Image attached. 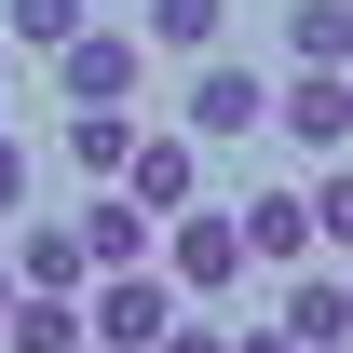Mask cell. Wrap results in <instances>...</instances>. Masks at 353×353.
I'll use <instances>...</instances> for the list:
<instances>
[{
    "mask_svg": "<svg viewBox=\"0 0 353 353\" xmlns=\"http://www.w3.org/2000/svg\"><path fill=\"white\" fill-rule=\"evenodd\" d=\"M326 231H312V190H259L245 204V259H272V272H299Z\"/></svg>",
    "mask_w": 353,
    "mask_h": 353,
    "instance_id": "cell-8",
    "label": "cell"
},
{
    "mask_svg": "<svg viewBox=\"0 0 353 353\" xmlns=\"http://www.w3.org/2000/svg\"><path fill=\"white\" fill-rule=\"evenodd\" d=\"M163 272H176V299H231V285H245V218L176 204L163 218Z\"/></svg>",
    "mask_w": 353,
    "mask_h": 353,
    "instance_id": "cell-3",
    "label": "cell"
},
{
    "mask_svg": "<svg viewBox=\"0 0 353 353\" xmlns=\"http://www.w3.org/2000/svg\"><path fill=\"white\" fill-rule=\"evenodd\" d=\"M231 41V0H150V54H218Z\"/></svg>",
    "mask_w": 353,
    "mask_h": 353,
    "instance_id": "cell-15",
    "label": "cell"
},
{
    "mask_svg": "<svg viewBox=\"0 0 353 353\" xmlns=\"http://www.w3.org/2000/svg\"><path fill=\"white\" fill-rule=\"evenodd\" d=\"M14 299H28V285H14V259H0V326H14Z\"/></svg>",
    "mask_w": 353,
    "mask_h": 353,
    "instance_id": "cell-20",
    "label": "cell"
},
{
    "mask_svg": "<svg viewBox=\"0 0 353 353\" xmlns=\"http://www.w3.org/2000/svg\"><path fill=\"white\" fill-rule=\"evenodd\" d=\"M123 190H136V204H150V218H176V204H204V136H190V123H136V163H123Z\"/></svg>",
    "mask_w": 353,
    "mask_h": 353,
    "instance_id": "cell-6",
    "label": "cell"
},
{
    "mask_svg": "<svg viewBox=\"0 0 353 353\" xmlns=\"http://www.w3.org/2000/svg\"><path fill=\"white\" fill-rule=\"evenodd\" d=\"M54 150H68L82 176H123V163H136V109H68V136H54Z\"/></svg>",
    "mask_w": 353,
    "mask_h": 353,
    "instance_id": "cell-14",
    "label": "cell"
},
{
    "mask_svg": "<svg viewBox=\"0 0 353 353\" xmlns=\"http://www.w3.org/2000/svg\"><path fill=\"white\" fill-rule=\"evenodd\" d=\"M28 204V150H14V123H0V218Z\"/></svg>",
    "mask_w": 353,
    "mask_h": 353,
    "instance_id": "cell-19",
    "label": "cell"
},
{
    "mask_svg": "<svg viewBox=\"0 0 353 353\" xmlns=\"http://www.w3.org/2000/svg\"><path fill=\"white\" fill-rule=\"evenodd\" d=\"M312 231L353 259V163H326V176H312Z\"/></svg>",
    "mask_w": 353,
    "mask_h": 353,
    "instance_id": "cell-16",
    "label": "cell"
},
{
    "mask_svg": "<svg viewBox=\"0 0 353 353\" xmlns=\"http://www.w3.org/2000/svg\"><path fill=\"white\" fill-rule=\"evenodd\" d=\"M326 353H353V340H326Z\"/></svg>",
    "mask_w": 353,
    "mask_h": 353,
    "instance_id": "cell-22",
    "label": "cell"
},
{
    "mask_svg": "<svg viewBox=\"0 0 353 353\" xmlns=\"http://www.w3.org/2000/svg\"><path fill=\"white\" fill-rule=\"evenodd\" d=\"M285 326H299L312 353H326V340H353V272H299V285H285Z\"/></svg>",
    "mask_w": 353,
    "mask_h": 353,
    "instance_id": "cell-13",
    "label": "cell"
},
{
    "mask_svg": "<svg viewBox=\"0 0 353 353\" xmlns=\"http://www.w3.org/2000/svg\"><path fill=\"white\" fill-rule=\"evenodd\" d=\"M14 285H68V299H82V285H95L82 218H28V245H14Z\"/></svg>",
    "mask_w": 353,
    "mask_h": 353,
    "instance_id": "cell-9",
    "label": "cell"
},
{
    "mask_svg": "<svg viewBox=\"0 0 353 353\" xmlns=\"http://www.w3.org/2000/svg\"><path fill=\"white\" fill-rule=\"evenodd\" d=\"M231 353H312V340L285 326V312H272V326H231Z\"/></svg>",
    "mask_w": 353,
    "mask_h": 353,
    "instance_id": "cell-17",
    "label": "cell"
},
{
    "mask_svg": "<svg viewBox=\"0 0 353 353\" xmlns=\"http://www.w3.org/2000/svg\"><path fill=\"white\" fill-rule=\"evenodd\" d=\"M68 353H109V340H68Z\"/></svg>",
    "mask_w": 353,
    "mask_h": 353,
    "instance_id": "cell-21",
    "label": "cell"
},
{
    "mask_svg": "<svg viewBox=\"0 0 353 353\" xmlns=\"http://www.w3.org/2000/svg\"><path fill=\"white\" fill-rule=\"evenodd\" d=\"M82 245H95V272H136V259H163V218H150L123 176H109V190L82 204Z\"/></svg>",
    "mask_w": 353,
    "mask_h": 353,
    "instance_id": "cell-7",
    "label": "cell"
},
{
    "mask_svg": "<svg viewBox=\"0 0 353 353\" xmlns=\"http://www.w3.org/2000/svg\"><path fill=\"white\" fill-rule=\"evenodd\" d=\"M176 123L204 136V150H245V136L272 123V82H259V68H231V54H190V95H176Z\"/></svg>",
    "mask_w": 353,
    "mask_h": 353,
    "instance_id": "cell-2",
    "label": "cell"
},
{
    "mask_svg": "<svg viewBox=\"0 0 353 353\" xmlns=\"http://www.w3.org/2000/svg\"><path fill=\"white\" fill-rule=\"evenodd\" d=\"M150 353H231V326H190V312H176V326H163Z\"/></svg>",
    "mask_w": 353,
    "mask_h": 353,
    "instance_id": "cell-18",
    "label": "cell"
},
{
    "mask_svg": "<svg viewBox=\"0 0 353 353\" xmlns=\"http://www.w3.org/2000/svg\"><path fill=\"white\" fill-rule=\"evenodd\" d=\"M285 54L299 68H353V0H285Z\"/></svg>",
    "mask_w": 353,
    "mask_h": 353,
    "instance_id": "cell-12",
    "label": "cell"
},
{
    "mask_svg": "<svg viewBox=\"0 0 353 353\" xmlns=\"http://www.w3.org/2000/svg\"><path fill=\"white\" fill-rule=\"evenodd\" d=\"M68 340H95L68 285H28V299H14V326H0V353H68Z\"/></svg>",
    "mask_w": 353,
    "mask_h": 353,
    "instance_id": "cell-10",
    "label": "cell"
},
{
    "mask_svg": "<svg viewBox=\"0 0 353 353\" xmlns=\"http://www.w3.org/2000/svg\"><path fill=\"white\" fill-rule=\"evenodd\" d=\"M176 312H190V299H176V272H150V259H136V272H95V285H82V326H95L109 353H150Z\"/></svg>",
    "mask_w": 353,
    "mask_h": 353,
    "instance_id": "cell-1",
    "label": "cell"
},
{
    "mask_svg": "<svg viewBox=\"0 0 353 353\" xmlns=\"http://www.w3.org/2000/svg\"><path fill=\"white\" fill-rule=\"evenodd\" d=\"M272 136H299V150H353V68H285V82H272Z\"/></svg>",
    "mask_w": 353,
    "mask_h": 353,
    "instance_id": "cell-5",
    "label": "cell"
},
{
    "mask_svg": "<svg viewBox=\"0 0 353 353\" xmlns=\"http://www.w3.org/2000/svg\"><path fill=\"white\" fill-rule=\"evenodd\" d=\"M82 28H95V0H0V41L14 54H68Z\"/></svg>",
    "mask_w": 353,
    "mask_h": 353,
    "instance_id": "cell-11",
    "label": "cell"
},
{
    "mask_svg": "<svg viewBox=\"0 0 353 353\" xmlns=\"http://www.w3.org/2000/svg\"><path fill=\"white\" fill-rule=\"evenodd\" d=\"M54 82H68V109H123L150 82V28H82V41L54 54Z\"/></svg>",
    "mask_w": 353,
    "mask_h": 353,
    "instance_id": "cell-4",
    "label": "cell"
},
{
    "mask_svg": "<svg viewBox=\"0 0 353 353\" xmlns=\"http://www.w3.org/2000/svg\"><path fill=\"white\" fill-rule=\"evenodd\" d=\"M340 272H353V259H340Z\"/></svg>",
    "mask_w": 353,
    "mask_h": 353,
    "instance_id": "cell-23",
    "label": "cell"
}]
</instances>
